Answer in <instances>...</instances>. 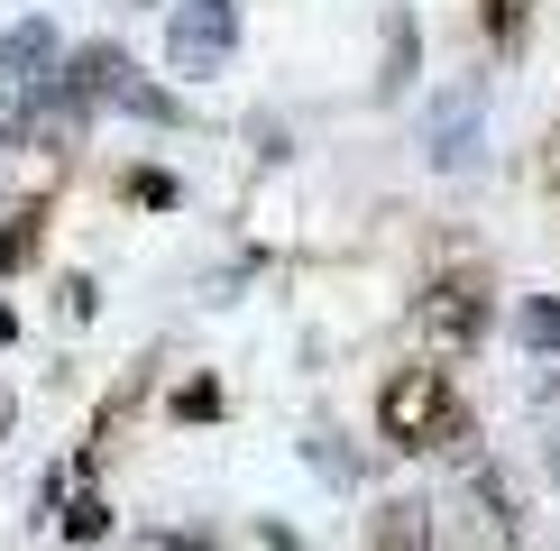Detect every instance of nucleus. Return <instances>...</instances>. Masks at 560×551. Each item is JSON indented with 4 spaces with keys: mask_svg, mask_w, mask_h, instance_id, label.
Segmentation results:
<instances>
[{
    "mask_svg": "<svg viewBox=\"0 0 560 551\" xmlns=\"http://www.w3.org/2000/svg\"><path fill=\"white\" fill-rule=\"evenodd\" d=\"M515 340H524V359H560V304L551 294H524L515 304Z\"/></svg>",
    "mask_w": 560,
    "mask_h": 551,
    "instance_id": "9b49d317",
    "label": "nucleus"
},
{
    "mask_svg": "<svg viewBox=\"0 0 560 551\" xmlns=\"http://www.w3.org/2000/svg\"><path fill=\"white\" fill-rule=\"evenodd\" d=\"M413 46H423V37H413V10H395V19H386V74H377V92H386V102L413 83Z\"/></svg>",
    "mask_w": 560,
    "mask_h": 551,
    "instance_id": "f8f14e48",
    "label": "nucleus"
},
{
    "mask_svg": "<svg viewBox=\"0 0 560 551\" xmlns=\"http://www.w3.org/2000/svg\"><path fill=\"white\" fill-rule=\"evenodd\" d=\"M377 432H386V450H405V459H441V450L469 459L478 413H469L451 367L405 359V367H386V386H377Z\"/></svg>",
    "mask_w": 560,
    "mask_h": 551,
    "instance_id": "f257e3e1",
    "label": "nucleus"
},
{
    "mask_svg": "<svg viewBox=\"0 0 560 551\" xmlns=\"http://www.w3.org/2000/svg\"><path fill=\"white\" fill-rule=\"evenodd\" d=\"M10 423H19V405H10V386H0V442H10Z\"/></svg>",
    "mask_w": 560,
    "mask_h": 551,
    "instance_id": "6ab92c4d",
    "label": "nucleus"
},
{
    "mask_svg": "<svg viewBox=\"0 0 560 551\" xmlns=\"http://www.w3.org/2000/svg\"><path fill=\"white\" fill-rule=\"evenodd\" d=\"M129 202H148V212H175V175H166V166H138V175H129Z\"/></svg>",
    "mask_w": 560,
    "mask_h": 551,
    "instance_id": "2eb2a0df",
    "label": "nucleus"
},
{
    "mask_svg": "<svg viewBox=\"0 0 560 551\" xmlns=\"http://www.w3.org/2000/svg\"><path fill=\"white\" fill-rule=\"evenodd\" d=\"M487 321H497V285H487V267L423 276V294H413V331H423L432 359H478Z\"/></svg>",
    "mask_w": 560,
    "mask_h": 551,
    "instance_id": "f03ea898",
    "label": "nucleus"
},
{
    "mask_svg": "<svg viewBox=\"0 0 560 551\" xmlns=\"http://www.w3.org/2000/svg\"><path fill=\"white\" fill-rule=\"evenodd\" d=\"M10 340H19V313H10V304H0V350H10Z\"/></svg>",
    "mask_w": 560,
    "mask_h": 551,
    "instance_id": "aec40b11",
    "label": "nucleus"
},
{
    "mask_svg": "<svg viewBox=\"0 0 560 551\" xmlns=\"http://www.w3.org/2000/svg\"><path fill=\"white\" fill-rule=\"evenodd\" d=\"M56 294H65V313H74V321H92V313H102V294H92V276H65Z\"/></svg>",
    "mask_w": 560,
    "mask_h": 551,
    "instance_id": "f3484780",
    "label": "nucleus"
},
{
    "mask_svg": "<svg viewBox=\"0 0 560 551\" xmlns=\"http://www.w3.org/2000/svg\"><path fill=\"white\" fill-rule=\"evenodd\" d=\"M469 505H478V551H524V505H515V478L469 459Z\"/></svg>",
    "mask_w": 560,
    "mask_h": 551,
    "instance_id": "20e7f679",
    "label": "nucleus"
},
{
    "mask_svg": "<svg viewBox=\"0 0 560 551\" xmlns=\"http://www.w3.org/2000/svg\"><path fill=\"white\" fill-rule=\"evenodd\" d=\"M156 551H212V542H194V534H166V542H156Z\"/></svg>",
    "mask_w": 560,
    "mask_h": 551,
    "instance_id": "a211bd4d",
    "label": "nucleus"
},
{
    "mask_svg": "<svg viewBox=\"0 0 560 551\" xmlns=\"http://www.w3.org/2000/svg\"><path fill=\"white\" fill-rule=\"evenodd\" d=\"M110 110H129V120H156V129L184 120V102H175V92H156L138 65H120V83H110Z\"/></svg>",
    "mask_w": 560,
    "mask_h": 551,
    "instance_id": "1a4fd4ad",
    "label": "nucleus"
},
{
    "mask_svg": "<svg viewBox=\"0 0 560 551\" xmlns=\"http://www.w3.org/2000/svg\"><path fill=\"white\" fill-rule=\"evenodd\" d=\"M359 551H432V505L423 496H386L377 515H368Z\"/></svg>",
    "mask_w": 560,
    "mask_h": 551,
    "instance_id": "0eeeda50",
    "label": "nucleus"
},
{
    "mask_svg": "<svg viewBox=\"0 0 560 551\" xmlns=\"http://www.w3.org/2000/svg\"><path fill=\"white\" fill-rule=\"evenodd\" d=\"M469 156H478V83H459V92H441V102H432V166L459 175Z\"/></svg>",
    "mask_w": 560,
    "mask_h": 551,
    "instance_id": "423d86ee",
    "label": "nucleus"
},
{
    "mask_svg": "<svg viewBox=\"0 0 560 551\" xmlns=\"http://www.w3.org/2000/svg\"><path fill=\"white\" fill-rule=\"evenodd\" d=\"M230 46H240V0H175V19H166L175 74H221Z\"/></svg>",
    "mask_w": 560,
    "mask_h": 551,
    "instance_id": "7ed1b4c3",
    "label": "nucleus"
},
{
    "mask_svg": "<svg viewBox=\"0 0 560 551\" xmlns=\"http://www.w3.org/2000/svg\"><path fill=\"white\" fill-rule=\"evenodd\" d=\"M37 230H46V194H28L10 221H0V276H19V267L37 258Z\"/></svg>",
    "mask_w": 560,
    "mask_h": 551,
    "instance_id": "9d476101",
    "label": "nucleus"
},
{
    "mask_svg": "<svg viewBox=\"0 0 560 551\" xmlns=\"http://www.w3.org/2000/svg\"><path fill=\"white\" fill-rule=\"evenodd\" d=\"M533 10H542V0H478V37L497 46V56H524V37H533Z\"/></svg>",
    "mask_w": 560,
    "mask_h": 551,
    "instance_id": "6e6552de",
    "label": "nucleus"
},
{
    "mask_svg": "<svg viewBox=\"0 0 560 551\" xmlns=\"http://www.w3.org/2000/svg\"><path fill=\"white\" fill-rule=\"evenodd\" d=\"M65 542H110V496H102V488H74V496H65Z\"/></svg>",
    "mask_w": 560,
    "mask_h": 551,
    "instance_id": "ddd939ff",
    "label": "nucleus"
},
{
    "mask_svg": "<svg viewBox=\"0 0 560 551\" xmlns=\"http://www.w3.org/2000/svg\"><path fill=\"white\" fill-rule=\"evenodd\" d=\"M0 83H10V92L56 83V19H19V28H0Z\"/></svg>",
    "mask_w": 560,
    "mask_h": 551,
    "instance_id": "39448f33",
    "label": "nucleus"
},
{
    "mask_svg": "<svg viewBox=\"0 0 560 551\" xmlns=\"http://www.w3.org/2000/svg\"><path fill=\"white\" fill-rule=\"evenodd\" d=\"M533 175H542V194H551V202H560V120H551V129H542V156H533Z\"/></svg>",
    "mask_w": 560,
    "mask_h": 551,
    "instance_id": "dca6fc26",
    "label": "nucleus"
},
{
    "mask_svg": "<svg viewBox=\"0 0 560 551\" xmlns=\"http://www.w3.org/2000/svg\"><path fill=\"white\" fill-rule=\"evenodd\" d=\"M221 413V377H184L175 386V423H212Z\"/></svg>",
    "mask_w": 560,
    "mask_h": 551,
    "instance_id": "4468645a",
    "label": "nucleus"
}]
</instances>
